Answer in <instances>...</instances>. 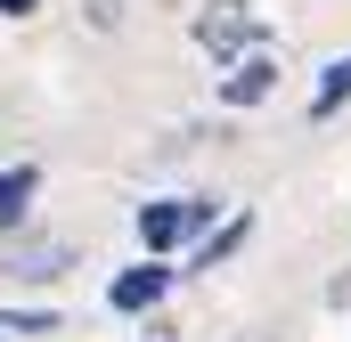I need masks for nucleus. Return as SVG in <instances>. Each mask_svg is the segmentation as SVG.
Segmentation results:
<instances>
[{"mask_svg":"<svg viewBox=\"0 0 351 342\" xmlns=\"http://www.w3.org/2000/svg\"><path fill=\"white\" fill-rule=\"evenodd\" d=\"M213 196H156V204H139V245L147 253H180L188 237H204L213 228Z\"/></svg>","mask_w":351,"mask_h":342,"instance_id":"obj_1","label":"nucleus"},{"mask_svg":"<svg viewBox=\"0 0 351 342\" xmlns=\"http://www.w3.org/2000/svg\"><path fill=\"white\" fill-rule=\"evenodd\" d=\"M172 253H147V261H131V269H123V277H114V285H106V310H114V318H147V310H156V302H164V293H172Z\"/></svg>","mask_w":351,"mask_h":342,"instance_id":"obj_2","label":"nucleus"},{"mask_svg":"<svg viewBox=\"0 0 351 342\" xmlns=\"http://www.w3.org/2000/svg\"><path fill=\"white\" fill-rule=\"evenodd\" d=\"M196 41H204L213 57H237V49L254 41V8H245V0H204V16H196Z\"/></svg>","mask_w":351,"mask_h":342,"instance_id":"obj_3","label":"nucleus"},{"mask_svg":"<svg viewBox=\"0 0 351 342\" xmlns=\"http://www.w3.org/2000/svg\"><path fill=\"white\" fill-rule=\"evenodd\" d=\"M66 261H74L66 237H49V245H8V253H0V277H16V285H58Z\"/></svg>","mask_w":351,"mask_h":342,"instance_id":"obj_4","label":"nucleus"},{"mask_svg":"<svg viewBox=\"0 0 351 342\" xmlns=\"http://www.w3.org/2000/svg\"><path fill=\"white\" fill-rule=\"evenodd\" d=\"M269 90H278V57L269 49H254V57L237 49L229 57V82H221V106H262Z\"/></svg>","mask_w":351,"mask_h":342,"instance_id":"obj_5","label":"nucleus"},{"mask_svg":"<svg viewBox=\"0 0 351 342\" xmlns=\"http://www.w3.org/2000/svg\"><path fill=\"white\" fill-rule=\"evenodd\" d=\"M245 237H254V212H229V220H221V228H213V237L188 253V269H180V277H204V269H221L229 253H245Z\"/></svg>","mask_w":351,"mask_h":342,"instance_id":"obj_6","label":"nucleus"},{"mask_svg":"<svg viewBox=\"0 0 351 342\" xmlns=\"http://www.w3.org/2000/svg\"><path fill=\"white\" fill-rule=\"evenodd\" d=\"M33 196H41V163H8L0 171V228H16L33 212Z\"/></svg>","mask_w":351,"mask_h":342,"instance_id":"obj_7","label":"nucleus"},{"mask_svg":"<svg viewBox=\"0 0 351 342\" xmlns=\"http://www.w3.org/2000/svg\"><path fill=\"white\" fill-rule=\"evenodd\" d=\"M343 106H351V49L319 74V90H311V122H327V114H343Z\"/></svg>","mask_w":351,"mask_h":342,"instance_id":"obj_8","label":"nucleus"},{"mask_svg":"<svg viewBox=\"0 0 351 342\" xmlns=\"http://www.w3.org/2000/svg\"><path fill=\"white\" fill-rule=\"evenodd\" d=\"M0 334H58V310H0Z\"/></svg>","mask_w":351,"mask_h":342,"instance_id":"obj_9","label":"nucleus"},{"mask_svg":"<svg viewBox=\"0 0 351 342\" xmlns=\"http://www.w3.org/2000/svg\"><path fill=\"white\" fill-rule=\"evenodd\" d=\"M90 25H114V0H90Z\"/></svg>","mask_w":351,"mask_h":342,"instance_id":"obj_10","label":"nucleus"},{"mask_svg":"<svg viewBox=\"0 0 351 342\" xmlns=\"http://www.w3.org/2000/svg\"><path fill=\"white\" fill-rule=\"evenodd\" d=\"M33 8H41V0H0V16H33Z\"/></svg>","mask_w":351,"mask_h":342,"instance_id":"obj_11","label":"nucleus"}]
</instances>
